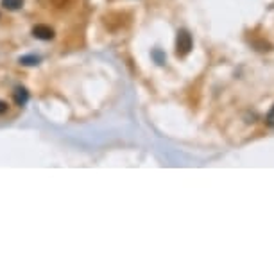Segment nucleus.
Wrapping results in <instances>:
<instances>
[{"label":"nucleus","mask_w":274,"mask_h":274,"mask_svg":"<svg viewBox=\"0 0 274 274\" xmlns=\"http://www.w3.org/2000/svg\"><path fill=\"white\" fill-rule=\"evenodd\" d=\"M192 51V36L188 31H178V40H176V54L187 56Z\"/></svg>","instance_id":"1"},{"label":"nucleus","mask_w":274,"mask_h":274,"mask_svg":"<svg viewBox=\"0 0 274 274\" xmlns=\"http://www.w3.org/2000/svg\"><path fill=\"white\" fill-rule=\"evenodd\" d=\"M33 36L38 40H52L54 38V31L47 26H36L33 29Z\"/></svg>","instance_id":"2"},{"label":"nucleus","mask_w":274,"mask_h":274,"mask_svg":"<svg viewBox=\"0 0 274 274\" xmlns=\"http://www.w3.org/2000/svg\"><path fill=\"white\" fill-rule=\"evenodd\" d=\"M27 99H29V93H27L26 88L18 86L15 90V103L18 104V106H23V104L27 103Z\"/></svg>","instance_id":"3"},{"label":"nucleus","mask_w":274,"mask_h":274,"mask_svg":"<svg viewBox=\"0 0 274 274\" xmlns=\"http://www.w3.org/2000/svg\"><path fill=\"white\" fill-rule=\"evenodd\" d=\"M2 6L9 11H16L23 6V0H2Z\"/></svg>","instance_id":"4"},{"label":"nucleus","mask_w":274,"mask_h":274,"mask_svg":"<svg viewBox=\"0 0 274 274\" xmlns=\"http://www.w3.org/2000/svg\"><path fill=\"white\" fill-rule=\"evenodd\" d=\"M38 61H40V59L34 58V56H23V58H20V63H22V65H36Z\"/></svg>","instance_id":"5"},{"label":"nucleus","mask_w":274,"mask_h":274,"mask_svg":"<svg viewBox=\"0 0 274 274\" xmlns=\"http://www.w3.org/2000/svg\"><path fill=\"white\" fill-rule=\"evenodd\" d=\"M267 126H270V128H274V106L270 108V111L267 113Z\"/></svg>","instance_id":"6"},{"label":"nucleus","mask_w":274,"mask_h":274,"mask_svg":"<svg viewBox=\"0 0 274 274\" xmlns=\"http://www.w3.org/2000/svg\"><path fill=\"white\" fill-rule=\"evenodd\" d=\"M6 111H8V104H6L4 101H0V115L6 113Z\"/></svg>","instance_id":"7"}]
</instances>
